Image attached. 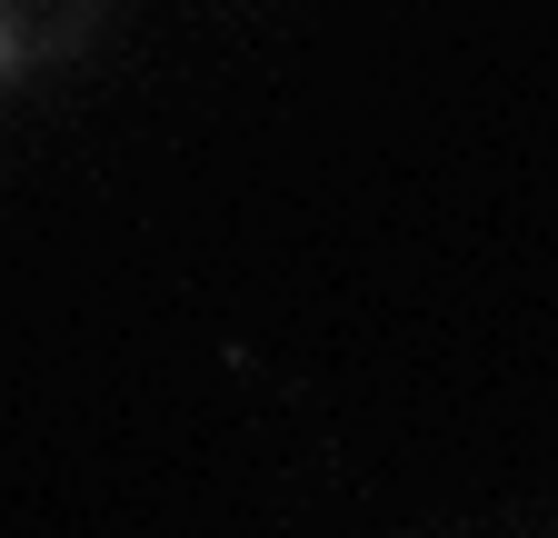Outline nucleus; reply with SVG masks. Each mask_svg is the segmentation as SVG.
<instances>
[{"label":"nucleus","instance_id":"obj_2","mask_svg":"<svg viewBox=\"0 0 558 538\" xmlns=\"http://www.w3.org/2000/svg\"><path fill=\"white\" fill-rule=\"evenodd\" d=\"M0 81H21V50H11V30H0Z\"/></svg>","mask_w":558,"mask_h":538},{"label":"nucleus","instance_id":"obj_1","mask_svg":"<svg viewBox=\"0 0 558 538\" xmlns=\"http://www.w3.org/2000/svg\"><path fill=\"white\" fill-rule=\"evenodd\" d=\"M0 30H11L21 71H60L110 30V0H0Z\"/></svg>","mask_w":558,"mask_h":538}]
</instances>
